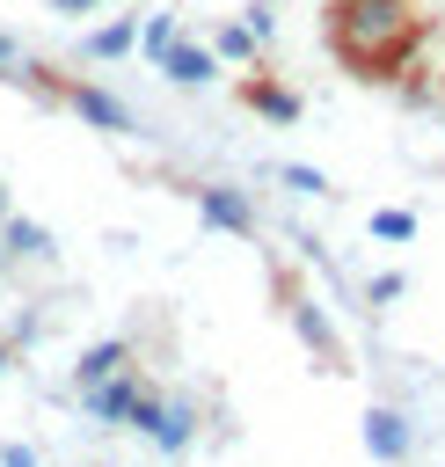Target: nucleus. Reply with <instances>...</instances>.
<instances>
[{"instance_id": "1", "label": "nucleus", "mask_w": 445, "mask_h": 467, "mask_svg": "<svg viewBox=\"0 0 445 467\" xmlns=\"http://www.w3.org/2000/svg\"><path fill=\"white\" fill-rule=\"evenodd\" d=\"M328 44L357 80H394V66L416 51V7L409 0H328Z\"/></svg>"}, {"instance_id": "2", "label": "nucleus", "mask_w": 445, "mask_h": 467, "mask_svg": "<svg viewBox=\"0 0 445 467\" xmlns=\"http://www.w3.org/2000/svg\"><path fill=\"white\" fill-rule=\"evenodd\" d=\"M66 109H73L80 124H95V131H131V109H124L109 88H95V80H73V88H66Z\"/></svg>"}, {"instance_id": "3", "label": "nucleus", "mask_w": 445, "mask_h": 467, "mask_svg": "<svg viewBox=\"0 0 445 467\" xmlns=\"http://www.w3.org/2000/svg\"><path fill=\"white\" fill-rule=\"evenodd\" d=\"M197 219L219 226V234H255V204L241 190H226V182H204L197 190Z\"/></svg>"}, {"instance_id": "4", "label": "nucleus", "mask_w": 445, "mask_h": 467, "mask_svg": "<svg viewBox=\"0 0 445 467\" xmlns=\"http://www.w3.org/2000/svg\"><path fill=\"white\" fill-rule=\"evenodd\" d=\"M365 452L372 460H409V416L401 409H365Z\"/></svg>"}, {"instance_id": "5", "label": "nucleus", "mask_w": 445, "mask_h": 467, "mask_svg": "<svg viewBox=\"0 0 445 467\" xmlns=\"http://www.w3.org/2000/svg\"><path fill=\"white\" fill-rule=\"evenodd\" d=\"M153 66H160V73H168V80H175V88H204V80H212V66H219V58H212V51H204V44H182V36H175V44H168V51H160V58H153Z\"/></svg>"}, {"instance_id": "6", "label": "nucleus", "mask_w": 445, "mask_h": 467, "mask_svg": "<svg viewBox=\"0 0 445 467\" xmlns=\"http://www.w3.org/2000/svg\"><path fill=\"white\" fill-rule=\"evenodd\" d=\"M80 394H88V416H102V423H124V409H131V394H139V372L124 365V372H109V379L80 387Z\"/></svg>"}, {"instance_id": "7", "label": "nucleus", "mask_w": 445, "mask_h": 467, "mask_svg": "<svg viewBox=\"0 0 445 467\" xmlns=\"http://www.w3.org/2000/svg\"><path fill=\"white\" fill-rule=\"evenodd\" d=\"M146 438H153L160 452H182V445L197 438V409H190V401H160L153 423H146Z\"/></svg>"}, {"instance_id": "8", "label": "nucleus", "mask_w": 445, "mask_h": 467, "mask_svg": "<svg viewBox=\"0 0 445 467\" xmlns=\"http://www.w3.org/2000/svg\"><path fill=\"white\" fill-rule=\"evenodd\" d=\"M0 255H29V263H44V255H51V234H44L36 219L7 212V219H0Z\"/></svg>"}, {"instance_id": "9", "label": "nucleus", "mask_w": 445, "mask_h": 467, "mask_svg": "<svg viewBox=\"0 0 445 467\" xmlns=\"http://www.w3.org/2000/svg\"><path fill=\"white\" fill-rule=\"evenodd\" d=\"M241 95H248V109H263L270 124H299V95H292V88H277V80H263V73H255Z\"/></svg>"}, {"instance_id": "10", "label": "nucleus", "mask_w": 445, "mask_h": 467, "mask_svg": "<svg viewBox=\"0 0 445 467\" xmlns=\"http://www.w3.org/2000/svg\"><path fill=\"white\" fill-rule=\"evenodd\" d=\"M131 365V343L124 336H109V343H95V350H80V365H73V379L80 387H95V379H109V372H124Z\"/></svg>"}, {"instance_id": "11", "label": "nucleus", "mask_w": 445, "mask_h": 467, "mask_svg": "<svg viewBox=\"0 0 445 467\" xmlns=\"http://www.w3.org/2000/svg\"><path fill=\"white\" fill-rule=\"evenodd\" d=\"M292 328L321 350V365H343V343H336V328H328V314H321L314 299H306V306H292Z\"/></svg>"}, {"instance_id": "12", "label": "nucleus", "mask_w": 445, "mask_h": 467, "mask_svg": "<svg viewBox=\"0 0 445 467\" xmlns=\"http://www.w3.org/2000/svg\"><path fill=\"white\" fill-rule=\"evenodd\" d=\"M131 36H139V22H102L80 51H88V58H124V51H131Z\"/></svg>"}, {"instance_id": "13", "label": "nucleus", "mask_w": 445, "mask_h": 467, "mask_svg": "<svg viewBox=\"0 0 445 467\" xmlns=\"http://www.w3.org/2000/svg\"><path fill=\"white\" fill-rule=\"evenodd\" d=\"M212 58H255V29H248V22H226V29L212 36Z\"/></svg>"}, {"instance_id": "14", "label": "nucleus", "mask_w": 445, "mask_h": 467, "mask_svg": "<svg viewBox=\"0 0 445 467\" xmlns=\"http://www.w3.org/2000/svg\"><path fill=\"white\" fill-rule=\"evenodd\" d=\"M131 44H139V51H146V58H160V51H168V44H175V15H146V29H139V36H131Z\"/></svg>"}, {"instance_id": "15", "label": "nucleus", "mask_w": 445, "mask_h": 467, "mask_svg": "<svg viewBox=\"0 0 445 467\" xmlns=\"http://www.w3.org/2000/svg\"><path fill=\"white\" fill-rule=\"evenodd\" d=\"M372 234H379V241H409L416 219H409V212H372Z\"/></svg>"}, {"instance_id": "16", "label": "nucleus", "mask_w": 445, "mask_h": 467, "mask_svg": "<svg viewBox=\"0 0 445 467\" xmlns=\"http://www.w3.org/2000/svg\"><path fill=\"white\" fill-rule=\"evenodd\" d=\"M285 182H292V190H306V197H314V190H328V175H321V168H299V161L285 168Z\"/></svg>"}, {"instance_id": "17", "label": "nucleus", "mask_w": 445, "mask_h": 467, "mask_svg": "<svg viewBox=\"0 0 445 467\" xmlns=\"http://www.w3.org/2000/svg\"><path fill=\"white\" fill-rule=\"evenodd\" d=\"M372 299H379V306L401 299V270H379V277H372Z\"/></svg>"}, {"instance_id": "18", "label": "nucleus", "mask_w": 445, "mask_h": 467, "mask_svg": "<svg viewBox=\"0 0 445 467\" xmlns=\"http://www.w3.org/2000/svg\"><path fill=\"white\" fill-rule=\"evenodd\" d=\"M0 467H36V452L29 445H0Z\"/></svg>"}, {"instance_id": "19", "label": "nucleus", "mask_w": 445, "mask_h": 467, "mask_svg": "<svg viewBox=\"0 0 445 467\" xmlns=\"http://www.w3.org/2000/svg\"><path fill=\"white\" fill-rule=\"evenodd\" d=\"M15 58H22V44H15V36H0V73H15Z\"/></svg>"}, {"instance_id": "20", "label": "nucleus", "mask_w": 445, "mask_h": 467, "mask_svg": "<svg viewBox=\"0 0 445 467\" xmlns=\"http://www.w3.org/2000/svg\"><path fill=\"white\" fill-rule=\"evenodd\" d=\"M58 15H88V7H102V0H51Z\"/></svg>"}, {"instance_id": "21", "label": "nucleus", "mask_w": 445, "mask_h": 467, "mask_svg": "<svg viewBox=\"0 0 445 467\" xmlns=\"http://www.w3.org/2000/svg\"><path fill=\"white\" fill-rule=\"evenodd\" d=\"M0 372H7V343H0Z\"/></svg>"}, {"instance_id": "22", "label": "nucleus", "mask_w": 445, "mask_h": 467, "mask_svg": "<svg viewBox=\"0 0 445 467\" xmlns=\"http://www.w3.org/2000/svg\"><path fill=\"white\" fill-rule=\"evenodd\" d=\"M0 219H7V197H0Z\"/></svg>"}]
</instances>
